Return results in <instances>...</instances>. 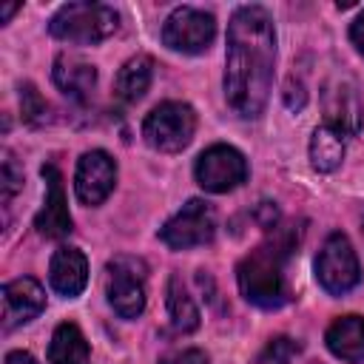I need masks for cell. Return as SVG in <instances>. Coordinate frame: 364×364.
<instances>
[{
	"instance_id": "6da1fadb",
	"label": "cell",
	"mask_w": 364,
	"mask_h": 364,
	"mask_svg": "<svg viewBox=\"0 0 364 364\" xmlns=\"http://www.w3.org/2000/svg\"><path fill=\"white\" fill-rule=\"evenodd\" d=\"M276 31L267 9L239 6L228 23L225 100L242 119H256L270 97Z\"/></svg>"
},
{
	"instance_id": "7a4b0ae2",
	"label": "cell",
	"mask_w": 364,
	"mask_h": 364,
	"mask_svg": "<svg viewBox=\"0 0 364 364\" xmlns=\"http://www.w3.org/2000/svg\"><path fill=\"white\" fill-rule=\"evenodd\" d=\"M293 242H296V230L284 228L239 262L236 282H239L242 296L250 304L273 310L290 299V290L284 282V262L293 253Z\"/></svg>"
},
{
	"instance_id": "3957f363",
	"label": "cell",
	"mask_w": 364,
	"mask_h": 364,
	"mask_svg": "<svg viewBox=\"0 0 364 364\" xmlns=\"http://www.w3.org/2000/svg\"><path fill=\"white\" fill-rule=\"evenodd\" d=\"M119 26V17L111 6L102 3H65L48 20L51 37L74 46H94L111 37Z\"/></svg>"
},
{
	"instance_id": "277c9868",
	"label": "cell",
	"mask_w": 364,
	"mask_h": 364,
	"mask_svg": "<svg viewBox=\"0 0 364 364\" xmlns=\"http://www.w3.org/2000/svg\"><path fill=\"white\" fill-rule=\"evenodd\" d=\"M196 131V114L188 102H159L142 122V136L154 151L176 154L182 151Z\"/></svg>"
},
{
	"instance_id": "5b68a950",
	"label": "cell",
	"mask_w": 364,
	"mask_h": 364,
	"mask_svg": "<svg viewBox=\"0 0 364 364\" xmlns=\"http://www.w3.org/2000/svg\"><path fill=\"white\" fill-rule=\"evenodd\" d=\"M316 279L330 296H344L361 282L358 256L344 233H330L316 256Z\"/></svg>"
},
{
	"instance_id": "8992f818",
	"label": "cell",
	"mask_w": 364,
	"mask_h": 364,
	"mask_svg": "<svg viewBox=\"0 0 364 364\" xmlns=\"http://www.w3.org/2000/svg\"><path fill=\"white\" fill-rule=\"evenodd\" d=\"M105 296L114 313H119L122 318H136L145 310V264L128 256L108 262Z\"/></svg>"
},
{
	"instance_id": "52a82bcc",
	"label": "cell",
	"mask_w": 364,
	"mask_h": 364,
	"mask_svg": "<svg viewBox=\"0 0 364 364\" xmlns=\"http://www.w3.org/2000/svg\"><path fill=\"white\" fill-rule=\"evenodd\" d=\"M213 233H216V216L205 199H188L182 205V210H176L159 228V239L173 250L208 245L213 239Z\"/></svg>"
},
{
	"instance_id": "ba28073f",
	"label": "cell",
	"mask_w": 364,
	"mask_h": 364,
	"mask_svg": "<svg viewBox=\"0 0 364 364\" xmlns=\"http://www.w3.org/2000/svg\"><path fill=\"white\" fill-rule=\"evenodd\" d=\"M216 37V20L213 14L193 9V6H179L171 11V17L162 26V43L173 51L182 54H199L205 51Z\"/></svg>"
},
{
	"instance_id": "9c48e42d",
	"label": "cell",
	"mask_w": 364,
	"mask_h": 364,
	"mask_svg": "<svg viewBox=\"0 0 364 364\" xmlns=\"http://www.w3.org/2000/svg\"><path fill=\"white\" fill-rule=\"evenodd\" d=\"M196 182L210 193H228L247 179V159L233 145H210L196 159Z\"/></svg>"
},
{
	"instance_id": "30bf717a",
	"label": "cell",
	"mask_w": 364,
	"mask_h": 364,
	"mask_svg": "<svg viewBox=\"0 0 364 364\" xmlns=\"http://www.w3.org/2000/svg\"><path fill=\"white\" fill-rule=\"evenodd\" d=\"M117 182V165L105 151H85L77 162L74 191L82 205H100L108 199Z\"/></svg>"
},
{
	"instance_id": "8fae6325",
	"label": "cell",
	"mask_w": 364,
	"mask_h": 364,
	"mask_svg": "<svg viewBox=\"0 0 364 364\" xmlns=\"http://www.w3.org/2000/svg\"><path fill=\"white\" fill-rule=\"evenodd\" d=\"M324 111L330 128H336L341 136H355L361 131V100L355 91V82L347 77H333L324 88Z\"/></svg>"
},
{
	"instance_id": "7c38bea8",
	"label": "cell",
	"mask_w": 364,
	"mask_h": 364,
	"mask_svg": "<svg viewBox=\"0 0 364 364\" xmlns=\"http://www.w3.org/2000/svg\"><path fill=\"white\" fill-rule=\"evenodd\" d=\"M43 179H46V205L34 216V228L46 239H63L71 233V213H68V202L63 191V176L54 162L43 165Z\"/></svg>"
},
{
	"instance_id": "4fadbf2b",
	"label": "cell",
	"mask_w": 364,
	"mask_h": 364,
	"mask_svg": "<svg viewBox=\"0 0 364 364\" xmlns=\"http://www.w3.org/2000/svg\"><path fill=\"white\" fill-rule=\"evenodd\" d=\"M46 307V290L40 282L23 276L3 284V327L14 330L31 318H37Z\"/></svg>"
},
{
	"instance_id": "5bb4252c",
	"label": "cell",
	"mask_w": 364,
	"mask_h": 364,
	"mask_svg": "<svg viewBox=\"0 0 364 364\" xmlns=\"http://www.w3.org/2000/svg\"><path fill=\"white\" fill-rule=\"evenodd\" d=\"M48 282L65 299L80 296L85 290V284H88V262H85V256L77 247H57L54 256H51V264H48Z\"/></svg>"
},
{
	"instance_id": "9a60e30c",
	"label": "cell",
	"mask_w": 364,
	"mask_h": 364,
	"mask_svg": "<svg viewBox=\"0 0 364 364\" xmlns=\"http://www.w3.org/2000/svg\"><path fill=\"white\" fill-rule=\"evenodd\" d=\"M327 350L347 361V364H358L364 361V316H341L336 318L327 333H324Z\"/></svg>"
},
{
	"instance_id": "2e32d148",
	"label": "cell",
	"mask_w": 364,
	"mask_h": 364,
	"mask_svg": "<svg viewBox=\"0 0 364 364\" xmlns=\"http://www.w3.org/2000/svg\"><path fill=\"white\" fill-rule=\"evenodd\" d=\"M51 80L54 85L71 97V100H85L88 91L97 85V68L80 57H68V54H60L54 60V68H51Z\"/></svg>"
},
{
	"instance_id": "e0dca14e",
	"label": "cell",
	"mask_w": 364,
	"mask_h": 364,
	"mask_svg": "<svg viewBox=\"0 0 364 364\" xmlns=\"http://www.w3.org/2000/svg\"><path fill=\"white\" fill-rule=\"evenodd\" d=\"M48 364H91V350L74 321L57 324L48 344Z\"/></svg>"
},
{
	"instance_id": "ac0fdd59",
	"label": "cell",
	"mask_w": 364,
	"mask_h": 364,
	"mask_svg": "<svg viewBox=\"0 0 364 364\" xmlns=\"http://www.w3.org/2000/svg\"><path fill=\"white\" fill-rule=\"evenodd\" d=\"M151 77H154V60L145 57V54L131 57V60L119 68V74H117V82H114L117 100H122V102H136V100L148 91Z\"/></svg>"
},
{
	"instance_id": "d6986e66",
	"label": "cell",
	"mask_w": 364,
	"mask_h": 364,
	"mask_svg": "<svg viewBox=\"0 0 364 364\" xmlns=\"http://www.w3.org/2000/svg\"><path fill=\"white\" fill-rule=\"evenodd\" d=\"M341 159H344V136L330 125L316 128L313 136H310V162H313V168L321 171V173H330L341 165Z\"/></svg>"
},
{
	"instance_id": "ffe728a7",
	"label": "cell",
	"mask_w": 364,
	"mask_h": 364,
	"mask_svg": "<svg viewBox=\"0 0 364 364\" xmlns=\"http://www.w3.org/2000/svg\"><path fill=\"white\" fill-rule=\"evenodd\" d=\"M168 318H171V327L176 330V333H191V330H196L199 327V307L193 304V299L188 296V290H185V284H182V279L179 276H171V282H168Z\"/></svg>"
},
{
	"instance_id": "44dd1931",
	"label": "cell",
	"mask_w": 364,
	"mask_h": 364,
	"mask_svg": "<svg viewBox=\"0 0 364 364\" xmlns=\"http://www.w3.org/2000/svg\"><path fill=\"white\" fill-rule=\"evenodd\" d=\"M299 341L287 338V336H276L267 341V347L253 358V364H290L299 355Z\"/></svg>"
},
{
	"instance_id": "7402d4cb",
	"label": "cell",
	"mask_w": 364,
	"mask_h": 364,
	"mask_svg": "<svg viewBox=\"0 0 364 364\" xmlns=\"http://www.w3.org/2000/svg\"><path fill=\"white\" fill-rule=\"evenodd\" d=\"M20 188H23V171L17 168L14 156L6 151V159H3V199L9 202Z\"/></svg>"
},
{
	"instance_id": "603a6c76",
	"label": "cell",
	"mask_w": 364,
	"mask_h": 364,
	"mask_svg": "<svg viewBox=\"0 0 364 364\" xmlns=\"http://www.w3.org/2000/svg\"><path fill=\"white\" fill-rule=\"evenodd\" d=\"M20 102H23V117L28 119V122H34V119H40L43 114H46V102H43V97L37 94V88L34 85H23V91H20Z\"/></svg>"
},
{
	"instance_id": "cb8c5ba5",
	"label": "cell",
	"mask_w": 364,
	"mask_h": 364,
	"mask_svg": "<svg viewBox=\"0 0 364 364\" xmlns=\"http://www.w3.org/2000/svg\"><path fill=\"white\" fill-rule=\"evenodd\" d=\"M159 364H208V353L196 350V347H188V350H176V353L165 355Z\"/></svg>"
},
{
	"instance_id": "d4e9b609",
	"label": "cell",
	"mask_w": 364,
	"mask_h": 364,
	"mask_svg": "<svg viewBox=\"0 0 364 364\" xmlns=\"http://www.w3.org/2000/svg\"><path fill=\"white\" fill-rule=\"evenodd\" d=\"M350 40H353V46H355V51L364 57V11L353 20V26H350Z\"/></svg>"
},
{
	"instance_id": "484cf974",
	"label": "cell",
	"mask_w": 364,
	"mask_h": 364,
	"mask_svg": "<svg viewBox=\"0 0 364 364\" xmlns=\"http://www.w3.org/2000/svg\"><path fill=\"white\" fill-rule=\"evenodd\" d=\"M6 364H37V361H34V355H31V353H23V350H11V353L6 355Z\"/></svg>"
},
{
	"instance_id": "4316f807",
	"label": "cell",
	"mask_w": 364,
	"mask_h": 364,
	"mask_svg": "<svg viewBox=\"0 0 364 364\" xmlns=\"http://www.w3.org/2000/svg\"><path fill=\"white\" fill-rule=\"evenodd\" d=\"M14 11H17V3H9V6H3V9H0V23H6V20H9Z\"/></svg>"
}]
</instances>
